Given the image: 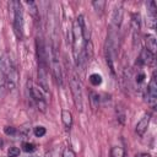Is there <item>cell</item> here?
Segmentation results:
<instances>
[{
    "instance_id": "1",
    "label": "cell",
    "mask_w": 157,
    "mask_h": 157,
    "mask_svg": "<svg viewBox=\"0 0 157 157\" xmlns=\"http://www.w3.org/2000/svg\"><path fill=\"white\" fill-rule=\"evenodd\" d=\"M71 34H72V54H74V59H75V64L77 70H82L83 65L86 64L87 59L85 55V44L87 40V34H86V26H85V20L83 16L80 15L72 23V29H71Z\"/></svg>"
},
{
    "instance_id": "2",
    "label": "cell",
    "mask_w": 157,
    "mask_h": 157,
    "mask_svg": "<svg viewBox=\"0 0 157 157\" xmlns=\"http://www.w3.org/2000/svg\"><path fill=\"white\" fill-rule=\"evenodd\" d=\"M48 63L50 65V70H52L53 77L55 78V82L59 86H63V72L60 66L59 52L55 45H50V50L48 52Z\"/></svg>"
},
{
    "instance_id": "3",
    "label": "cell",
    "mask_w": 157,
    "mask_h": 157,
    "mask_svg": "<svg viewBox=\"0 0 157 157\" xmlns=\"http://www.w3.org/2000/svg\"><path fill=\"white\" fill-rule=\"evenodd\" d=\"M13 10V29L16 36L21 39L23 37V9L20 1L11 2Z\"/></svg>"
},
{
    "instance_id": "4",
    "label": "cell",
    "mask_w": 157,
    "mask_h": 157,
    "mask_svg": "<svg viewBox=\"0 0 157 157\" xmlns=\"http://www.w3.org/2000/svg\"><path fill=\"white\" fill-rule=\"evenodd\" d=\"M70 90H71V94H72V99H74V104L76 107L77 110H82L83 109V94H82V88H81V83L78 81V78H76L75 76H72L70 78Z\"/></svg>"
},
{
    "instance_id": "5",
    "label": "cell",
    "mask_w": 157,
    "mask_h": 157,
    "mask_svg": "<svg viewBox=\"0 0 157 157\" xmlns=\"http://www.w3.org/2000/svg\"><path fill=\"white\" fill-rule=\"evenodd\" d=\"M27 86H28L29 94H31L33 102L36 103L37 108H38L40 112H45V109H47V102H45V98H44L43 92H42V91L33 83V81H31V80L27 81Z\"/></svg>"
},
{
    "instance_id": "6",
    "label": "cell",
    "mask_w": 157,
    "mask_h": 157,
    "mask_svg": "<svg viewBox=\"0 0 157 157\" xmlns=\"http://www.w3.org/2000/svg\"><path fill=\"white\" fill-rule=\"evenodd\" d=\"M17 78L18 74L15 67V65L11 61H5V83H6V90H13L17 85Z\"/></svg>"
},
{
    "instance_id": "7",
    "label": "cell",
    "mask_w": 157,
    "mask_h": 157,
    "mask_svg": "<svg viewBox=\"0 0 157 157\" xmlns=\"http://www.w3.org/2000/svg\"><path fill=\"white\" fill-rule=\"evenodd\" d=\"M146 101L147 104L151 108H155L157 104V82H156V75L153 74L152 78L150 80L147 85V91H146Z\"/></svg>"
},
{
    "instance_id": "8",
    "label": "cell",
    "mask_w": 157,
    "mask_h": 157,
    "mask_svg": "<svg viewBox=\"0 0 157 157\" xmlns=\"http://www.w3.org/2000/svg\"><path fill=\"white\" fill-rule=\"evenodd\" d=\"M150 114H145L139 121H137V124H136V126H135V131H136V134L139 135V136H142L145 132H146V130H147V128H148V124H150Z\"/></svg>"
},
{
    "instance_id": "9",
    "label": "cell",
    "mask_w": 157,
    "mask_h": 157,
    "mask_svg": "<svg viewBox=\"0 0 157 157\" xmlns=\"http://www.w3.org/2000/svg\"><path fill=\"white\" fill-rule=\"evenodd\" d=\"M38 83L40 88H43L45 92L49 91V85H48V78H47V69L38 66Z\"/></svg>"
},
{
    "instance_id": "10",
    "label": "cell",
    "mask_w": 157,
    "mask_h": 157,
    "mask_svg": "<svg viewBox=\"0 0 157 157\" xmlns=\"http://www.w3.org/2000/svg\"><path fill=\"white\" fill-rule=\"evenodd\" d=\"M147 16H148V26L153 29L156 22V2L148 1L147 2Z\"/></svg>"
},
{
    "instance_id": "11",
    "label": "cell",
    "mask_w": 157,
    "mask_h": 157,
    "mask_svg": "<svg viewBox=\"0 0 157 157\" xmlns=\"http://www.w3.org/2000/svg\"><path fill=\"white\" fill-rule=\"evenodd\" d=\"M121 18H123V9H121V6H117L114 9L113 16H112V28L118 29L120 27Z\"/></svg>"
},
{
    "instance_id": "12",
    "label": "cell",
    "mask_w": 157,
    "mask_h": 157,
    "mask_svg": "<svg viewBox=\"0 0 157 157\" xmlns=\"http://www.w3.org/2000/svg\"><path fill=\"white\" fill-rule=\"evenodd\" d=\"M153 59H155V55L151 54L148 50L144 49V50H141L137 61H139L140 65H151V64L153 63Z\"/></svg>"
},
{
    "instance_id": "13",
    "label": "cell",
    "mask_w": 157,
    "mask_h": 157,
    "mask_svg": "<svg viewBox=\"0 0 157 157\" xmlns=\"http://www.w3.org/2000/svg\"><path fill=\"white\" fill-rule=\"evenodd\" d=\"M145 44H146V50H148L151 54H156V49H157V44H156V38L152 34H147L145 38Z\"/></svg>"
},
{
    "instance_id": "14",
    "label": "cell",
    "mask_w": 157,
    "mask_h": 157,
    "mask_svg": "<svg viewBox=\"0 0 157 157\" xmlns=\"http://www.w3.org/2000/svg\"><path fill=\"white\" fill-rule=\"evenodd\" d=\"M61 120H63V124L65 126L66 130H70L71 126H72V114L70 110H66V109H63L61 110Z\"/></svg>"
},
{
    "instance_id": "15",
    "label": "cell",
    "mask_w": 157,
    "mask_h": 157,
    "mask_svg": "<svg viewBox=\"0 0 157 157\" xmlns=\"http://www.w3.org/2000/svg\"><path fill=\"white\" fill-rule=\"evenodd\" d=\"M25 4L28 6V12H29L33 17H37V15H38V7H37V4H36L34 1H26Z\"/></svg>"
},
{
    "instance_id": "16",
    "label": "cell",
    "mask_w": 157,
    "mask_h": 157,
    "mask_svg": "<svg viewBox=\"0 0 157 157\" xmlns=\"http://www.w3.org/2000/svg\"><path fill=\"white\" fill-rule=\"evenodd\" d=\"M110 156H112V157H125V151H124L121 147L115 146V147L112 148Z\"/></svg>"
},
{
    "instance_id": "17",
    "label": "cell",
    "mask_w": 157,
    "mask_h": 157,
    "mask_svg": "<svg viewBox=\"0 0 157 157\" xmlns=\"http://www.w3.org/2000/svg\"><path fill=\"white\" fill-rule=\"evenodd\" d=\"M90 82L93 85V86H98L102 83V76L98 75V74H92L90 76Z\"/></svg>"
},
{
    "instance_id": "18",
    "label": "cell",
    "mask_w": 157,
    "mask_h": 157,
    "mask_svg": "<svg viewBox=\"0 0 157 157\" xmlns=\"http://www.w3.org/2000/svg\"><path fill=\"white\" fill-rule=\"evenodd\" d=\"M92 5H93V7H94V10H96L97 12L99 11V13H102V11L104 10V6H105V1H102V0L93 1Z\"/></svg>"
},
{
    "instance_id": "19",
    "label": "cell",
    "mask_w": 157,
    "mask_h": 157,
    "mask_svg": "<svg viewBox=\"0 0 157 157\" xmlns=\"http://www.w3.org/2000/svg\"><path fill=\"white\" fill-rule=\"evenodd\" d=\"M45 128L44 126H36L34 128V135L37 136V137H42V136H44L45 135Z\"/></svg>"
},
{
    "instance_id": "20",
    "label": "cell",
    "mask_w": 157,
    "mask_h": 157,
    "mask_svg": "<svg viewBox=\"0 0 157 157\" xmlns=\"http://www.w3.org/2000/svg\"><path fill=\"white\" fill-rule=\"evenodd\" d=\"M22 147H23V151L25 152H33L36 150V146L33 144H31V142H25L22 145Z\"/></svg>"
},
{
    "instance_id": "21",
    "label": "cell",
    "mask_w": 157,
    "mask_h": 157,
    "mask_svg": "<svg viewBox=\"0 0 157 157\" xmlns=\"http://www.w3.org/2000/svg\"><path fill=\"white\" fill-rule=\"evenodd\" d=\"M7 155H9V157H17L18 155H20V150L17 148V147H10L9 150H7Z\"/></svg>"
},
{
    "instance_id": "22",
    "label": "cell",
    "mask_w": 157,
    "mask_h": 157,
    "mask_svg": "<svg viewBox=\"0 0 157 157\" xmlns=\"http://www.w3.org/2000/svg\"><path fill=\"white\" fill-rule=\"evenodd\" d=\"M63 157H76V155H75V152H74L71 148L66 147V148L63 151Z\"/></svg>"
},
{
    "instance_id": "23",
    "label": "cell",
    "mask_w": 157,
    "mask_h": 157,
    "mask_svg": "<svg viewBox=\"0 0 157 157\" xmlns=\"http://www.w3.org/2000/svg\"><path fill=\"white\" fill-rule=\"evenodd\" d=\"M144 80H145V72H144V71L137 72V74H136V76H135V81H136L137 83H142V82H144Z\"/></svg>"
},
{
    "instance_id": "24",
    "label": "cell",
    "mask_w": 157,
    "mask_h": 157,
    "mask_svg": "<svg viewBox=\"0 0 157 157\" xmlns=\"http://www.w3.org/2000/svg\"><path fill=\"white\" fill-rule=\"evenodd\" d=\"M4 131H5L6 135H13V134L16 132V129H15L13 126H6Z\"/></svg>"
},
{
    "instance_id": "25",
    "label": "cell",
    "mask_w": 157,
    "mask_h": 157,
    "mask_svg": "<svg viewBox=\"0 0 157 157\" xmlns=\"http://www.w3.org/2000/svg\"><path fill=\"white\" fill-rule=\"evenodd\" d=\"M136 157H151L148 153H140V155H137Z\"/></svg>"
},
{
    "instance_id": "26",
    "label": "cell",
    "mask_w": 157,
    "mask_h": 157,
    "mask_svg": "<svg viewBox=\"0 0 157 157\" xmlns=\"http://www.w3.org/2000/svg\"><path fill=\"white\" fill-rule=\"evenodd\" d=\"M45 157H50V156H49V155H47V156H45Z\"/></svg>"
}]
</instances>
